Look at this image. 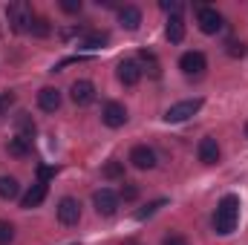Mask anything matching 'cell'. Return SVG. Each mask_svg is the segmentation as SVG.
Returning a JSON list of instances; mask_svg holds the SVG:
<instances>
[{
	"label": "cell",
	"instance_id": "9",
	"mask_svg": "<svg viewBox=\"0 0 248 245\" xmlns=\"http://www.w3.org/2000/svg\"><path fill=\"white\" fill-rule=\"evenodd\" d=\"M101 122L107 124V127H124L127 124V110H124V104L119 101H107L104 104V110H101Z\"/></svg>",
	"mask_w": 248,
	"mask_h": 245
},
{
	"label": "cell",
	"instance_id": "7",
	"mask_svg": "<svg viewBox=\"0 0 248 245\" xmlns=\"http://www.w3.org/2000/svg\"><path fill=\"white\" fill-rule=\"evenodd\" d=\"M179 69L185 72L187 78H199V75L208 69V61H205L202 52H193V49H190V52H185V55L179 58Z\"/></svg>",
	"mask_w": 248,
	"mask_h": 245
},
{
	"label": "cell",
	"instance_id": "13",
	"mask_svg": "<svg viewBox=\"0 0 248 245\" xmlns=\"http://www.w3.org/2000/svg\"><path fill=\"white\" fill-rule=\"evenodd\" d=\"M38 107H41L44 113H55V110L61 107V90H55V87H44V90L38 92Z\"/></svg>",
	"mask_w": 248,
	"mask_h": 245
},
{
	"label": "cell",
	"instance_id": "30",
	"mask_svg": "<svg viewBox=\"0 0 248 245\" xmlns=\"http://www.w3.org/2000/svg\"><path fill=\"white\" fill-rule=\"evenodd\" d=\"M162 245H187L185 237H179V234H170V237H165V243Z\"/></svg>",
	"mask_w": 248,
	"mask_h": 245
},
{
	"label": "cell",
	"instance_id": "29",
	"mask_svg": "<svg viewBox=\"0 0 248 245\" xmlns=\"http://www.w3.org/2000/svg\"><path fill=\"white\" fill-rule=\"evenodd\" d=\"M61 9L63 12H69V15H75V12H81V0H63Z\"/></svg>",
	"mask_w": 248,
	"mask_h": 245
},
{
	"label": "cell",
	"instance_id": "28",
	"mask_svg": "<svg viewBox=\"0 0 248 245\" xmlns=\"http://www.w3.org/2000/svg\"><path fill=\"white\" fill-rule=\"evenodd\" d=\"M15 104V92H0V116Z\"/></svg>",
	"mask_w": 248,
	"mask_h": 245
},
{
	"label": "cell",
	"instance_id": "18",
	"mask_svg": "<svg viewBox=\"0 0 248 245\" xmlns=\"http://www.w3.org/2000/svg\"><path fill=\"white\" fill-rule=\"evenodd\" d=\"M20 196V184L15 176H0V199H17Z\"/></svg>",
	"mask_w": 248,
	"mask_h": 245
},
{
	"label": "cell",
	"instance_id": "25",
	"mask_svg": "<svg viewBox=\"0 0 248 245\" xmlns=\"http://www.w3.org/2000/svg\"><path fill=\"white\" fill-rule=\"evenodd\" d=\"M165 205H168L165 199H156V202H150V205H144V208H141V211L136 214V219H147V216H153V214H156L159 208H165Z\"/></svg>",
	"mask_w": 248,
	"mask_h": 245
},
{
	"label": "cell",
	"instance_id": "17",
	"mask_svg": "<svg viewBox=\"0 0 248 245\" xmlns=\"http://www.w3.org/2000/svg\"><path fill=\"white\" fill-rule=\"evenodd\" d=\"M6 150H9L12 156L23 159V156H29V153H32V141H29V138H23V136H15V138H9Z\"/></svg>",
	"mask_w": 248,
	"mask_h": 245
},
{
	"label": "cell",
	"instance_id": "15",
	"mask_svg": "<svg viewBox=\"0 0 248 245\" xmlns=\"http://www.w3.org/2000/svg\"><path fill=\"white\" fill-rule=\"evenodd\" d=\"M46 199V184L44 182H38V184H32L26 193H23V199H20V208H26V211H32V208H38L41 202Z\"/></svg>",
	"mask_w": 248,
	"mask_h": 245
},
{
	"label": "cell",
	"instance_id": "3",
	"mask_svg": "<svg viewBox=\"0 0 248 245\" xmlns=\"http://www.w3.org/2000/svg\"><path fill=\"white\" fill-rule=\"evenodd\" d=\"M202 110V98H187V101H179L173 107H168L165 113V122L168 124H179V122H187L190 116H196Z\"/></svg>",
	"mask_w": 248,
	"mask_h": 245
},
{
	"label": "cell",
	"instance_id": "20",
	"mask_svg": "<svg viewBox=\"0 0 248 245\" xmlns=\"http://www.w3.org/2000/svg\"><path fill=\"white\" fill-rule=\"evenodd\" d=\"M101 176H104V179H124V162H119V159H110V162L104 165Z\"/></svg>",
	"mask_w": 248,
	"mask_h": 245
},
{
	"label": "cell",
	"instance_id": "32",
	"mask_svg": "<svg viewBox=\"0 0 248 245\" xmlns=\"http://www.w3.org/2000/svg\"><path fill=\"white\" fill-rule=\"evenodd\" d=\"M246 136H248V124H246Z\"/></svg>",
	"mask_w": 248,
	"mask_h": 245
},
{
	"label": "cell",
	"instance_id": "22",
	"mask_svg": "<svg viewBox=\"0 0 248 245\" xmlns=\"http://www.w3.org/2000/svg\"><path fill=\"white\" fill-rule=\"evenodd\" d=\"M29 32H32L35 38H46V35H49V20L35 15V17H32V26H29Z\"/></svg>",
	"mask_w": 248,
	"mask_h": 245
},
{
	"label": "cell",
	"instance_id": "26",
	"mask_svg": "<svg viewBox=\"0 0 248 245\" xmlns=\"http://www.w3.org/2000/svg\"><path fill=\"white\" fill-rule=\"evenodd\" d=\"M225 52H228L231 58H243L248 49H246V44H243V41H228V44H225Z\"/></svg>",
	"mask_w": 248,
	"mask_h": 245
},
{
	"label": "cell",
	"instance_id": "1",
	"mask_svg": "<svg viewBox=\"0 0 248 245\" xmlns=\"http://www.w3.org/2000/svg\"><path fill=\"white\" fill-rule=\"evenodd\" d=\"M237 222H240V196L228 193V196L219 199V205L214 211V231L222 234V237H228L237 228Z\"/></svg>",
	"mask_w": 248,
	"mask_h": 245
},
{
	"label": "cell",
	"instance_id": "14",
	"mask_svg": "<svg viewBox=\"0 0 248 245\" xmlns=\"http://www.w3.org/2000/svg\"><path fill=\"white\" fill-rule=\"evenodd\" d=\"M119 23H122L127 32H136L141 26V9L139 6H122L119 9Z\"/></svg>",
	"mask_w": 248,
	"mask_h": 245
},
{
	"label": "cell",
	"instance_id": "12",
	"mask_svg": "<svg viewBox=\"0 0 248 245\" xmlns=\"http://www.w3.org/2000/svg\"><path fill=\"white\" fill-rule=\"evenodd\" d=\"M119 81H122L124 87H136L139 81H141V66H139V61H122L119 63Z\"/></svg>",
	"mask_w": 248,
	"mask_h": 245
},
{
	"label": "cell",
	"instance_id": "19",
	"mask_svg": "<svg viewBox=\"0 0 248 245\" xmlns=\"http://www.w3.org/2000/svg\"><path fill=\"white\" fill-rule=\"evenodd\" d=\"M17 130H20L17 136H23V138L32 141V136H35V122H32L29 113H20V116H17Z\"/></svg>",
	"mask_w": 248,
	"mask_h": 245
},
{
	"label": "cell",
	"instance_id": "5",
	"mask_svg": "<svg viewBox=\"0 0 248 245\" xmlns=\"http://www.w3.org/2000/svg\"><path fill=\"white\" fill-rule=\"evenodd\" d=\"M93 205H95L98 216H113L119 211V193H113L110 187H101V190H95Z\"/></svg>",
	"mask_w": 248,
	"mask_h": 245
},
{
	"label": "cell",
	"instance_id": "6",
	"mask_svg": "<svg viewBox=\"0 0 248 245\" xmlns=\"http://www.w3.org/2000/svg\"><path fill=\"white\" fill-rule=\"evenodd\" d=\"M55 214H58L61 225H78V219H81V202L72 199V196H63L61 202H58V208H55Z\"/></svg>",
	"mask_w": 248,
	"mask_h": 245
},
{
	"label": "cell",
	"instance_id": "4",
	"mask_svg": "<svg viewBox=\"0 0 248 245\" xmlns=\"http://www.w3.org/2000/svg\"><path fill=\"white\" fill-rule=\"evenodd\" d=\"M196 23H199V29H202L205 35H217V32L225 26V17H222L217 9H211V6H199V9H196Z\"/></svg>",
	"mask_w": 248,
	"mask_h": 245
},
{
	"label": "cell",
	"instance_id": "2",
	"mask_svg": "<svg viewBox=\"0 0 248 245\" xmlns=\"http://www.w3.org/2000/svg\"><path fill=\"white\" fill-rule=\"evenodd\" d=\"M6 17H9V23H12L15 32H29L35 15H32V6L29 3H9L6 6Z\"/></svg>",
	"mask_w": 248,
	"mask_h": 245
},
{
	"label": "cell",
	"instance_id": "24",
	"mask_svg": "<svg viewBox=\"0 0 248 245\" xmlns=\"http://www.w3.org/2000/svg\"><path fill=\"white\" fill-rule=\"evenodd\" d=\"M12 240H15V225L0 219V245H12Z\"/></svg>",
	"mask_w": 248,
	"mask_h": 245
},
{
	"label": "cell",
	"instance_id": "8",
	"mask_svg": "<svg viewBox=\"0 0 248 245\" xmlns=\"http://www.w3.org/2000/svg\"><path fill=\"white\" fill-rule=\"evenodd\" d=\"M69 98L78 104V107H90L95 101V84L93 81H75L69 87Z\"/></svg>",
	"mask_w": 248,
	"mask_h": 245
},
{
	"label": "cell",
	"instance_id": "21",
	"mask_svg": "<svg viewBox=\"0 0 248 245\" xmlns=\"http://www.w3.org/2000/svg\"><path fill=\"white\" fill-rule=\"evenodd\" d=\"M107 44V35L104 32H90V35H84V41H81V46H87V49H101Z\"/></svg>",
	"mask_w": 248,
	"mask_h": 245
},
{
	"label": "cell",
	"instance_id": "23",
	"mask_svg": "<svg viewBox=\"0 0 248 245\" xmlns=\"http://www.w3.org/2000/svg\"><path fill=\"white\" fill-rule=\"evenodd\" d=\"M139 61L150 69V75H153V78H159V61H156V55H153V52L141 49V52H139Z\"/></svg>",
	"mask_w": 248,
	"mask_h": 245
},
{
	"label": "cell",
	"instance_id": "31",
	"mask_svg": "<svg viewBox=\"0 0 248 245\" xmlns=\"http://www.w3.org/2000/svg\"><path fill=\"white\" fill-rule=\"evenodd\" d=\"M38 176H41V182L46 184L49 176H55V168H44V165H41V168H38Z\"/></svg>",
	"mask_w": 248,
	"mask_h": 245
},
{
	"label": "cell",
	"instance_id": "27",
	"mask_svg": "<svg viewBox=\"0 0 248 245\" xmlns=\"http://www.w3.org/2000/svg\"><path fill=\"white\" fill-rule=\"evenodd\" d=\"M136 196H139V187H136L133 182H124L122 184V196H119V199H124V202H133Z\"/></svg>",
	"mask_w": 248,
	"mask_h": 245
},
{
	"label": "cell",
	"instance_id": "16",
	"mask_svg": "<svg viewBox=\"0 0 248 245\" xmlns=\"http://www.w3.org/2000/svg\"><path fill=\"white\" fill-rule=\"evenodd\" d=\"M165 35H168V41H170V44H182V41H185V20H182V15L168 20Z\"/></svg>",
	"mask_w": 248,
	"mask_h": 245
},
{
	"label": "cell",
	"instance_id": "11",
	"mask_svg": "<svg viewBox=\"0 0 248 245\" xmlns=\"http://www.w3.org/2000/svg\"><path fill=\"white\" fill-rule=\"evenodd\" d=\"M199 162L202 165H217L219 162V156H222V150H219V144H217V138L214 136H205L202 141H199Z\"/></svg>",
	"mask_w": 248,
	"mask_h": 245
},
{
	"label": "cell",
	"instance_id": "10",
	"mask_svg": "<svg viewBox=\"0 0 248 245\" xmlns=\"http://www.w3.org/2000/svg\"><path fill=\"white\" fill-rule=\"evenodd\" d=\"M130 165L139 168V170H150V168H156V153L147 144H136L130 150Z\"/></svg>",
	"mask_w": 248,
	"mask_h": 245
}]
</instances>
